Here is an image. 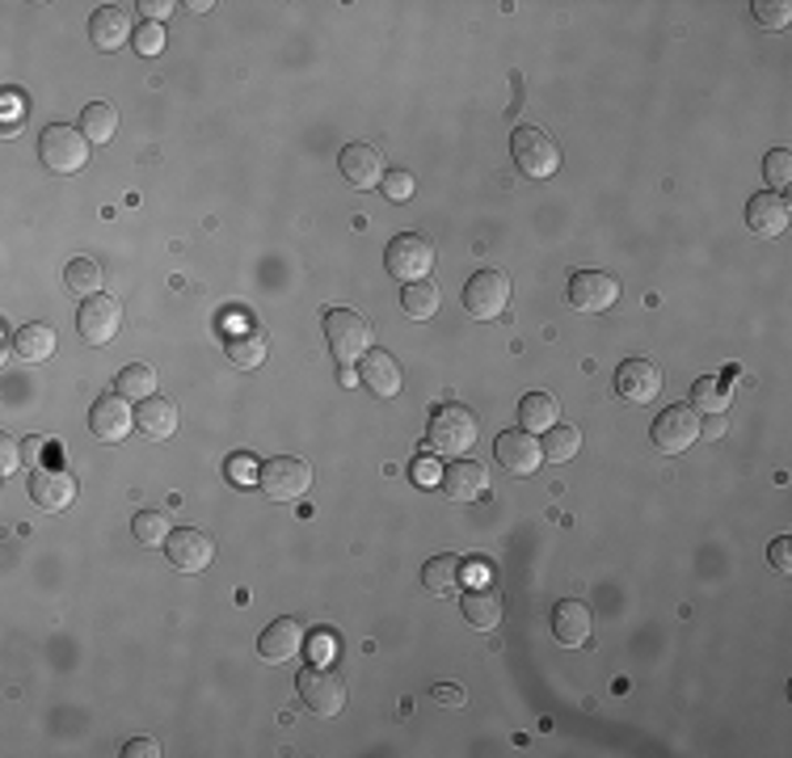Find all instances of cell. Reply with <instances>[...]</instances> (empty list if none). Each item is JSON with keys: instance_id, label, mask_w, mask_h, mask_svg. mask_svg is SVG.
Listing matches in <instances>:
<instances>
[{"instance_id": "obj_31", "label": "cell", "mask_w": 792, "mask_h": 758, "mask_svg": "<svg viewBox=\"0 0 792 758\" xmlns=\"http://www.w3.org/2000/svg\"><path fill=\"white\" fill-rule=\"evenodd\" d=\"M114 388H119V397L127 400H148L156 397V371H152L148 362H127L119 379H114Z\"/></svg>"}, {"instance_id": "obj_1", "label": "cell", "mask_w": 792, "mask_h": 758, "mask_svg": "<svg viewBox=\"0 0 792 758\" xmlns=\"http://www.w3.org/2000/svg\"><path fill=\"white\" fill-rule=\"evenodd\" d=\"M325 341H329V350L333 358L350 367V362H359L376 350V329H371V320L363 313H354V308H325Z\"/></svg>"}, {"instance_id": "obj_15", "label": "cell", "mask_w": 792, "mask_h": 758, "mask_svg": "<svg viewBox=\"0 0 792 758\" xmlns=\"http://www.w3.org/2000/svg\"><path fill=\"white\" fill-rule=\"evenodd\" d=\"M616 392L628 404H649L662 392V371L649 358H624L620 371H616Z\"/></svg>"}, {"instance_id": "obj_23", "label": "cell", "mask_w": 792, "mask_h": 758, "mask_svg": "<svg viewBox=\"0 0 792 758\" xmlns=\"http://www.w3.org/2000/svg\"><path fill=\"white\" fill-rule=\"evenodd\" d=\"M224 350H228V358H233L240 371H254V367H261L266 355H270V337H266V329H257V325H233Z\"/></svg>"}, {"instance_id": "obj_42", "label": "cell", "mask_w": 792, "mask_h": 758, "mask_svg": "<svg viewBox=\"0 0 792 758\" xmlns=\"http://www.w3.org/2000/svg\"><path fill=\"white\" fill-rule=\"evenodd\" d=\"M768 561H771V568H775V573H792V540H789V535L771 540Z\"/></svg>"}, {"instance_id": "obj_39", "label": "cell", "mask_w": 792, "mask_h": 758, "mask_svg": "<svg viewBox=\"0 0 792 758\" xmlns=\"http://www.w3.org/2000/svg\"><path fill=\"white\" fill-rule=\"evenodd\" d=\"M131 42H135L140 55H161V51H165V25H161V21H144Z\"/></svg>"}, {"instance_id": "obj_36", "label": "cell", "mask_w": 792, "mask_h": 758, "mask_svg": "<svg viewBox=\"0 0 792 758\" xmlns=\"http://www.w3.org/2000/svg\"><path fill=\"white\" fill-rule=\"evenodd\" d=\"M544 447V460H553V463H565V460H574L578 455V447H582V434H578V426H548V439L539 442Z\"/></svg>"}, {"instance_id": "obj_12", "label": "cell", "mask_w": 792, "mask_h": 758, "mask_svg": "<svg viewBox=\"0 0 792 758\" xmlns=\"http://www.w3.org/2000/svg\"><path fill=\"white\" fill-rule=\"evenodd\" d=\"M493 455H497V463H502L511 477H532L539 463H544V447H539V439L527 434V430H502V434L493 439Z\"/></svg>"}, {"instance_id": "obj_3", "label": "cell", "mask_w": 792, "mask_h": 758, "mask_svg": "<svg viewBox=\"0 0 792 758\" xmlns=\"http://www.w3.org/2000/svg\"><path fill=\"white\" fill-rule=\"evenodd\" d=\"M511 156H514V168L523 173V177H532V182H544V177H553L560 168V147L548 140V131H539V126H518L511 135Z\"/></svg>"}, {"instance_id": "obj_47", "label": "cell", "mask_w": 792, "mask_h": 758, "mask_svg": "<svg viewBox=\"0 0 792 758\" xmlns=\"http://www.w3.org/2000/svg\"><path fill=\"white\" fill-rule=\"evenodd\" d=\"M140 9L148 13V21H165L177 4H173V0H140Z\"/></svg>"}, {"instance_id": "obj_37", "label": "cell", "mask_w": 792, "mask_h": 758, "mask_svg": "<svg viewBox=\"0 0 792 758\" xmlns=\"http://www.w3.org/2000/svg\"><path fill=\"white\" fill-rule=\"evenodd\" d=\"M763 177H768V186L780 194V190L792 182V152L789 147H771L768 156H763Z\"/></svg>"}, {"instance_id": "obj_25", "label": "cell", "mask_w": 792, "mask_h": 758, "mask_svg": "<svg viewBox=\"0 0 792 758\" xmlns=\"http://www.w3.org/2000/svg\"><path fill=\"white\" fill-rule=\"evenodd\" d=\"M304 645V632L296 619H275L270 628H261L257 636V653H261V662H287V657H296Z\"/></svg>"}, {"instance_id": "obj_34", "label": "cell", "mask_w": 792, "mask_h": 758, "mask_svg": "<svg viewBox=\"0 0 792 758\" xmlns=\"http://www.w3.org/2000/svg\"><path fill=\"white\" fill-rule=\"evenodd\" d=\"M64 283H68V291H76V295H102V266L93 262V257H72L64 266Z\"/></svg>"}, {"instance_id": "obj_4", "label": "cell", "mask_w": 792, "mask_h": 758, "mask_svg": "<svg viewBox=\"0 0 792 758\" xmlns=\"http://www.w3.org/2000/svg\"><path fill=\"white\" fill-rule=\"evenodd\" d=\"M39 156H43V165L51 168V173H60V177H68V173H81L89 161V140L81 126H64V123H51L39 135Z\"/></svg>"}, {"instance_id": "obj_48", "label": "cell", "mask_w": 792, "mask_h": 758, "mask_svg": "<svg viewBox=\"0 0 792 758\" xmlns=\"http://www.w3.org/2000/svg\"><path fill=\"white\" fill-rule=\"evenodd\" d=\"M312 657H317V662H333V657H338V641L321 632V636L312 641Z\"/></svg>"}, {"instance_id": "obj_49", "label": "cell", "mask_w": 792, "mask_h": 758, "mask_svg": "<svg viewBox=\"0 0 792 758\" xmlns=\"http://www.w3.org/2000/svg\"><path fill=\"white\" fill-rule=\"evenodd\" d=\"M418 477H422V481H418V484H439V472H434V468H426V463L418 468Z\"/></svg>"}, {"instance_id": "obj_29", "label": "cell", "mask_w": 792, "mask_h": 758, "mask_svg": "<svg viewBox=\"0 0 792 758\" xmlns=\"http://www.w3.org/2000/svg\"><path fill=\"white\" fill-rule=\"evenodd\" d=\"M81 131H85V140L93 147L110 144L114 131H119V110L110 102H89L85 110H81Z\"/></svg>"}, {"instance_id": "obj_40", "label": "cell", "mask_w": 792, "mask_h": 758, "mask_svg": "<svg viewBox=\"0 0 792 758\" xmlns=\"http://www.w3.org/2000/svg\"><path fill=\"white\" fill-rule=\"evenodd\" d=\"M384 198L388 203H405L409 194H413V177H409L405 168H397V173H384Z\"/></svg>"}, {"instance_id": "obj_45", "label": "cell", "mask_w": 792, "mask_h": 758, "mask_svg": "<svg viewBox=\"0 0 792 758\" xmlns=\"http://www.w3.org/2000/svg\"><path fill=\"white\" fill-rule=\"evenodd\" d=\"M228 472H233V481L236 484H257V472H254V463L245 460V455H236L233 463H228Z\"/></svg>"}, {"instance_id": "obj_28", "label": "cell", "mask_w": 792, "mask_h": 758, "mask_svg": "<svg viewBox=\"0 0 792 758\" xmlns=\"http://www.w3.org/2000/svg\"><path fill=\"white\" fill-rule=\"evenodd\" d=\"M557 413L560 409H557V397H553V392H527V397L518 400V421H523L527 434L557 426Z\"/></svg>"}, {"instance_id": "obj_16", "label": "cell", "mask_w": 792, "mask_h": 758, "mask_svg": "<svg viewBox=\"0 0 792 758\" xmlns=\"http://www.w3.org/2000/svg\"><path fill=\"white\" fill-rule=\"evenodd\" d=\"M30 502L47 510V514H60L76 502V481L68 477L64 468H34L30 477Z\"/></svg>"}, {"instance_id": "obj_9", "label": "cell", "mask_w": 792, "mask_h": 758, "mask_svg": "<svg viewBox=\"0 0 792 758\" xmlns=\"http://www.w3.org/2000/svg\"><path fill=\"white\" fill-rule=\"evenodd\" d=\"M384 266L392 278L418 283V278H426V274L434 270V245H430L426 236H418V232H405V236L388 240Z\"/></svg>"}, {"instance_id": "obj_14", "label": "cell", "mask_w": 792, "mask_h": 758, "mask_svg": "<svg viewBox=\"0 0 792 758\" xmlns=\"http://www.w3.org/2000/svg\"><path fill=\"white\" fill-rule=\"evenodd\" d=\"M89 430L93 439L102 442H123L135 430V409L127 404V397L119 392H106V397L93 400V413H89Z\"/></svg>"}, {"instance_id": "obj_8", "label": "cell", "mask_w": 792, "mask_h": 758, "mask_svg": "<svg viewBox=\"0 0 792 758\" xmlns=\"http://www.w3.org/2000/svg\"><path fill=\"white\" fill-rule=\"evenodd\" d=\"M123 329V308H119V299L114 295H89L85 304H81V313H76V334L85 346H110L114 334Z\"/></svg>"}, {"instance_id": "obj_17", "label": "cell", "mask_w": 792, "mask_h": 758, "mask_svg": "<svg viewBox=\"0 0 792 758\" xmlns=\"http://www.w3.org/2000/svg\"><path fill=\"white\" fill-rule=\"evenodd\" d=\"M747 228L754 232L759 240L780 236V232L789 228V198L775 194V190H759L747 203Z\"/></svg>"}, {"instance_id": "obj_18", "label": "cell", "mask_w": 792, "mask_h": 758, "mask_svg": "<svg viewBox=\"0 0 792 758\" xmlns=\"http://www.w3.org/2000/svg\"><path fill=\"white\" fill-rule=\"evenodd\" d=\"M439 489L448 493L451 502H476L485 489H490V472H485V463L476 460H455L443 468V477H439Z\"/></svg>"}, {"instance_id": "obj_44", "label": "cell", "mask_w": 792, "mask_h": 758, "mask_svg": "<svg viewBox=\"0 0 792 758\" xmlns=\"http://www.w3.org/2000/svg\"><path fill=\"white\" fill-rule=\"evenodd\" d=\"M123 755L127 758H156L161 755V741H152V737H135V741L123 746Z\"/></svg>"}, {"instance_id": "obj_24", "label": "cell", "mask_w": 792, "mask_h": 758, "mask_svg": "<svg viewBox=\"0 0 792 758\" xmlns=\"http://www.w3.org/2000/svg\"><path fill=\"white\" fill-rule=\"evenodd\" d=\"M553 636L565 649H582L590 641V611L578 598H560L553 607Z\"/></svg>"}, {"instance_id": "obj_7", "label": "cell", "mask_w": 792, "mask_h": 758, "mask_svg": "<svg viewBox=\"0 0 792 758\" xmlns=\"http://www.w3.org/2000/svg\"><path fill=\"white\" fill-rule=\"evenodd\" d=\"M511 308V278L502 270H481L464 283V313L476 320H493Z\"/></svg>"}, {"instance_id": "obj_6", "label": "cell", "mask_w": 792, "mask_h": 758, "mask_svg": "<svg viewBox=\"0 0 792 758\" xmlns=\"http://www.w3.org/2000/svg\"><path fill=\"white\" fill-rule=\"evenodd\" d=\"M296 687H300L304 708H308L312 716H325V720H329V716H342L346 683L333 670H325V666H308V670H300Z\"/></svg>"}, {"instance_id": "obj_13", "label": "cell", "mask_w": 792, "mask_h": 758, "mask_svg": "<svg viewBox=\"0 0 792 758\" xmlns=\"http://www.w3.org/2000/svg\"><path fill=\"white\" fill-rule=\"evenodd\" d=\"M165 556L177 573H203L215 561L212 535L194 531V526H173V535L165 540Z\"/></svg>"}, {"instance_id": "obj_46", "label": "cell", "mask_w": 792, "mask_h": 758, "mask_svg": "<svg viewBox=\"0 0 792 758\" xmlns=\"http://www.w3.org/2000/svg\"><path fill=\"white\" fill-rule=\"evenodd\" d=\"M726 430H729L726 413H708L704 426H700V434H704V439H726Z\"/></svg>"}, {"instance_id": "obj_5", "label": "cell", "mask_w": 792, "mask_h": 758, "mask_svg": "<svg viewBox=\"0 0 792 758\" xmlns=\"http://www.w3.org/2000/svg\"><path fill=\"white\" fill-rule=\"evenodd\" d=\"M257 484L270 502H300L312 484V468L300 455H275L257 468Z\"/></svg>"}, {"instance_id": "obj_38", "label": "cell", "mask_w": 792, "mask_h": 758, "mask_svg": "<svg viewBox=\"0 0 792 758\" xmlns=\"http://www.w3.org/2000/svg\"><path fill=\"white\" fill-rule=\"evenodd\" d=\"M750 9H754V21H759L763 30H784V25L792 21L789 0H754Z\"/></svg>"}, {"instance_id": "obj_19", "label": "cell", "mask_w": 792, "mask_h": 758, "mask_svg": "<svg viewBox=\"0 0 792 758\" xmlns=\"http://www.w3.org/2000/svg\"><path fill=\"white\" fill-rule=\"evenodd\" d=\"M338 168H342V177L350 182L354 190H371L384 182V161H380V152L371 144H346L342 156H338Z\"/></svg>"}, {"instance_id": "obj_10", "label": "cell", "mask_w": 792, "mask_h": 758, "mask_svg": "<svg viewBox=\"0 0 792 758\" xmlns=\"http://www.w3.org/2000/svg\"><path fill=\"white\" fill-rule=\"evenodd\" d=\"M565 299H569V308H578L586 316L607 313L620 299V283L603 270H578L569 278V287H565Z\"/></svg>"}, {"instance_id": "obj_32", "label": "cell", "mask_w": 792, "mask_h": 758, "mask_svg": "<svg viewBox=\"0 0 792 758\" xmlns=\"http://www.w3.org/2000/svg\"><path fill=\"white\" fill-rule=\"evenodd\" d=\"M729 400H733V388L717 376L696 379V388H691V404H696V413H726Z\"/></svg>"}, {"instance_id": "obj_20", "label": "cell", "mask_w": 792, "mask_h": 758, "mask_svg": "<svg viewBox=\"0 0 792 758\" xmlns=\"http://www.w3.org/2000/svg\"><path fill=\"white\" fill-rule=\"evenodd\" d=\"M89 39H93L97 51H119V47H127V39H135L127 9H119V4H102V9L89 18Z\"/></svg>"}, {"instance_id": "obj_35", "label": "cell", "mask_w": 792, "mask_h": 758, "mask_svg": "<svg viewBox=\"0 0 792 758\" xmlns=\"http://www.w3.org/2000/svg\"><path fill=\"white\" fill-rule=\"evenodd\" d=\"M131 535L148 547H165V540L173 535L169 514H161V510H140V514L131 519Z\"/></svg>"}, {"instance_id": "obj_41", "label": "cell", "mask_w": 792, "mask_h": 758, "mask_svg": "<svg viewBox=\"0 0 792 758\" xmlns=\"http://www.w3.org/2000/svg\"><path fill=\"white\" fill-rule=\"evenodd\" d=\"M18 468H22V442L4 434V439H0V477H13Z\"/></svg>"}, {"instance_id": "obj_2", "label": "cell", "mask_w": 792, "mask_h": 758, "mask_svg": "<svg viewBox=\"0 0 792 758\" xmlns=\"http://www.w3.org/2000/svg\"><path fill=\"white\" fill-rule=\"evenodd\" d=\"M481 426H476V413L464 409V404H443L430 413V430H426V447L434 455H469V447L476 442Z\"/></svg>"}, {"instance_id": "obj_43", "label": "cell", "mask_w": 792, "mask_h": 758, "mask_svg": "<svg viewBox=\"0 0 792 758\" xmlns=\"http://www.w3.org/2000/svg\"><path fill=\"white\" fill-rule=\"evenodd\" d=\"M430 699H434V704H443V708H464V699H469V695H464V687H455V683H439V687L430 692Z\"/></svg>"}, {"instance_id": "obj_21", "label": "cell", "mask_w": 792, "mask_h": 758, "mask_svg": "<svg viewBox=\"0 0 792 758\" xmlns=\"http://www.w3.org/2000/svg\"><path fill=\"white\" fill-rule=\"evenodd\" d=\"M502 611H506V603H502V590H493V586H472V590H464L460 615H464V624H469V628L493 632L497 624H502Z\"/></svg>"}, {"instance_id": "obj_26", "label": "cell", "mask_w": 792, "mask_h": 758, "mask_svg": "<svg viewBox=\"0 0 792 758\" xmlns=\"http://www.w3.org/2000/svg\"><path fill=\"white\" fill-rule=\"evenodd\" d=\"M135 426L148 434V439H173V430H177V404L165 397H148L140 400V409H135Z\"/></svg>"}, {"instance_id": "obj_27", "label": "cell", "mask_w": 792, "mask_h": 758, "mask_svg": "<svg viewBox=\"0 0 792 758\" xmlns=\"http://www.w3.org/2000/svg\"><path fill=\"white\" fill-rule=\"evenodd\" d=\"M55 329L51 325H43V320H30V325H22L18 334H13V350L25 358V362H43V358L55 355Z\"/></svg>"}, {"instance_id": "obj_30", "label": "cell", "mask_w": 792, "mask_h": 758, "mask_svg": "<svg viewBox=\"0 0 792 758\" xmlns=\"http://www.w3.org/2000/svg\"><path fill=\"white\" fill-rule=\"evenodd\" d=\"M460 568H464V561L460 556H430L426 568H422V586L430 590V594H451V590L460 586Z\"/></svg>"}, {"instance_id": "obj_33", "label": "cell", "mask_w": 792, "mask_h": 758, "mask_svg": "<svg viewBox=\"0 0 792 758\" xmlns=\"http://www.w3.org/2000/svg\"><path fill=\"white\" fill-rule=\"evenodd\" d=\"M439 287L430 283V278H418V283H405V291H401V308H405L413 320H430V316L439 313Z\"/></svg>"}, {"instance_id": "obj_11", "label": "cell", "mask_w": 792, "mask_h": 758, "mask_svg": "<svg viewBox=\"0 0 792 758\" xmlns=\"http://www.w3.org/2000/svg\"><path fill=\"white\" fill-rule=\"evenodd\" d=\"M649 439H654V447H658L662 455H679V451H687L691 442L700 439V413L687 409V404H670L666 413L654 418Z\"/></svg>"}, {"instance_id": "obj_22", "label": "cell", "mask_w": 792, "mask_h": 758, "mask_svg": "<svg viewBox=\"0 0 792 758\" xmlns=\"http://www.w3.org/2000/svg\"><path fill=\"white\" fill-rule=\"evenodd\" d=\"M359 379H363L380 400H392L405 388V371H401L397 355H388V350H371V355L363 358V376Z\"/></svg>"}]
</instances>
